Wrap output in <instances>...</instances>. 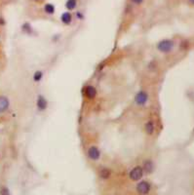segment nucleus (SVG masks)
Listing matches in <instances>:
<instances>
[{"label":"nucleus","mask_w":194,"mask_h":195,"mask_svg":"<svg viewBox=\"0 0 194 195\" xmlns=\"http://www.w3.org/2000/svg\"><path fill=\"white\" fill-rule=\"evenodd\" d=\"M150 189H151V185L147 180H143V182H139L138 185H137V191L141 195L148 194Z\"/></svg>","instance_id":"4"},{"label":"nucleus","mask_w":194,"mask_h":195,"mask_svg":"<svg viewBox=\"0 0 194 195\" xmlns=\"http://www.w3.org/2000/svg\"><path fill=\"white\" fill-rule=\"evenodd\" d=\"M84 96L88 98V100H94L97 97V89L92 85H88L83 89Z\"/></svg>","instance_id":"5"},{"label":"nucleus","mask_w":194,"mask_h":195,"mask_svg":"<svg viewBox=\"0 0 194 195\" xmlns=\"http://www.w3.org/2000/svg\"><path fill=\"white\" fill-rule=\"evenodd\" d=\"M36 107H37L38 110H40V111H44L48 107L47 100L43 97L42 95H39L37 97V100H36Z\"/></svg>","instance_id":"7"},{"label":"nucleus","mask_w":194,"mask_h":195,"mask_svg":"<svg viewBox=\"0 0 194 195\" xmlns=\"http://www.w3.org/2000/svg\"><path fill=\"white\" fill-rule=\"evenodd\" d=\"M44 10L47 14H50V15H51V14L55 13V7H54V5H52V4H46L44 7Z\"/></svg>","instance_id":"15"},{"label":"nucleus","mask_w":194,"mask_h":195,"mask_svg":"<svg viewBox=\"0 0 194 195\" xmlns=\"http://www.w3.org/2000/svg\"><path fill=\"white\" fill-rule=\"evenodd\" d=\"M189 1V3H191L192 5H194V0H188Z\"/></svg>","instance_id":"18"},{"label":"nucleus","mask_w":194,"mask_h":195,"mask_svg":"<svg viewBox=\"0 0 194 195\" xmlns=\"http://www.w3.org/2000/svg\"><path fill=\"white\" fill-rule=\"evenodd\" d=\"M143 173L145 174H151L154 170V165L153 162L151 161L150 159H147L143 162Z\"/></svg>","instance_id":"10"},{"label":"nucleus","mask_w":194,"mask_h":195,"mask_svg":"<svg viewBox=\"0 0 194 195\" xmlns=\"http://www.w3.org/2000/svg\"><path fill=\"white\" fill-rule=\"evenodd\" d=\"M61 20L65 24H69L70 22H71V20H72V17H71V15H70V13L65 12V13H63V15H61Z\"/></svg>","instance_id":"12"},{"label":"nucleus","mask_w":194,"mask_h":195,"mask_svg":"<svg viewBox=\"0 0 194 195\" xmlns=\"http://www.w3.org/2000/svg\"><path fill=\"white\" fill-rule=\"evenodd\" d=\"M99 175L104 180H107V178H110L111 176V171L106 167H104V168H100V172H99Z\"/></svg>","instance_id":"11"},{"label":"nucleus","mask_w":194,"mask_h":195,"mask_svg":"<svg viewBox=\"0 0 194 195\" xmlns=\"http://www.w3.org/2000/svg\"><path fill=\"white\" fill-rule=\"evenodd\" d=\"M43 78V72L41 70H38V71H35L33 74V81L34 82H40Z\"/></svg>","instance_id":"13"},{"label":"nucleus","mask_w":194,"mask_h":195,"mask_svg":"<svg viewBox=\"0 0 194 195\" xmlns=\"http://www.w3.org/2000/svg\"><path fill=\"white\" fill-rule=\"evenodd\" d=\"M145 131L148 136H152L155 132V124L153 120H148L146 123L145 124Z\"/></svg>","instance_id":"9"},{"label":"nucleus","mask_w":194,"mask_h":195,"mask_svg":"<svg viewBox=\"0 0 194 195\" xmlns=\"http://www.w3.org/2000/svg\"><path fill=\"white\" fill-rule=\"evenodd\" d=\"M87 153H88V157L90 158L91 160H93V161H97V160H99L100 157V151L99 148L95 145L90 146Z\"/></svg>","instance_id":"6"},{"label":"nucleus","mask_w":194,"mask_h":195,"mask_svg":"<svg viewBox=\"0 0 194 195\" xmlns=\"http://www.w3.org/2000/svg\"><path fill=\"white\" fill-rule=\"evenodd\" d=\"M148 100V94L147 92L141 90L140 92L136 94L135 96V102L139 105V106H143Z\"/></svg>","instance_id":"2"},{"label":"nucleus","mask_w":194,"mask_h":195,"mask_svg":"<svg viewBox=\"0 0 194 195\" xmlns=\"http://www.w3.org/2000/svg\"><path fill=\"white\" fill-rule=\"evenodd\" d=\"M132 1H133L134 3H136V4H141V2L143 1V0H132Z\"/></svg>","instance_id":"17"},{"label":"nucleus","mask_w":194,"mask_h":195,"mask_svg":"<svg viewBox=\"0 0 194 195\" xmlns=\"http://www.w3.org/2000/svg\"><path fill=\"white\" fill-rule=\"evenodd\" d=\"M9 106H10V102L8 98L5 96H0V113H3L8 110Z\"/></svg>","instance_id":"8"},{"label":"nucleus","mask_w":194,"mask_h":195,"mask_svg":"<svg viewBox=\"0 0 194 195\" xmlns=\"http://www.w3.org/2000/svg\"><path fill=\"white\" fill-rule=\"evenodd\" d=\"M65 7H67L68 10H73L75 7H76V0H67Z\"/></svg>","instance_id":"14"},{"label":"nucleus","mask_w":194,"mask_h":195,"mask_svg":"<svg viewBox=\"0 0 194 195\" xmlns=\"http://www.w3.org/2000/svg\"><path fill=\"white\" fill-rule=\"evenodd\" d=\"M143 176V170L141 166H136L132 169V171L129 174V178L133 182H138Z\"/></svg>","instance_id":"3"},{"label":"nucleus","mask_w":194,"mask_h":195,"mask_svg":"<svg viewBox=\"0 0 194 195\" xmlns=\"http://www.w3.org/2000/svg\"><path fill=\"white\" fill-rule=\"evenodd\" d=\"M0 195H11V194L7 187H2V188L0 189Z\"/></svg>","instance_id":"16"},{"label":"nucleus","mask_w":194,"mask_h":195,"mask_svg":"<svg viewBox=\"0 0 194 195\" xmlns=\"http://www.w3.org/2000/svg\"><path fill=\"white\" fill-rule=\"evenodd\" d=\"M174 41L170 40V39H164L157 44V49L161 53H169L174 49Z\"/></svg>","instance_id":"1"}]
</instances>
